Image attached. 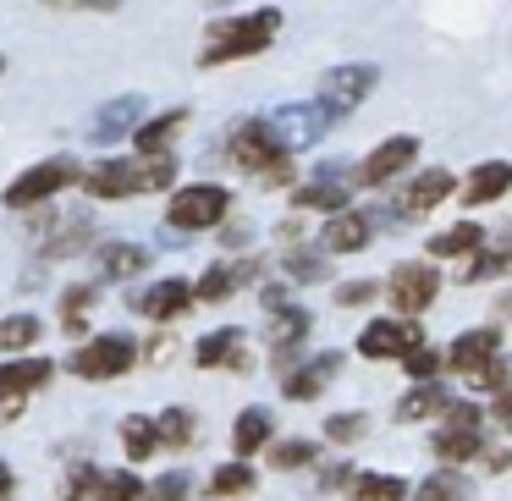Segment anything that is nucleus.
Returning <instances> with one entry per match:
<instances>
[{"mask_svg": "<svg viewBox=\"0 0 512 501\" xmlns=\"http://www.w3.org/2000/svg\"><path fill=\"white\" fill-rule=\"evenodd\" d=\"M177 182V160L171 155H138V160H94L83 166L78 188L89 199H133V193H160Z\"/></svg>", "mask_w": 512, "mask_h": 501, "instance_id": "f257e3e1", "label": "nucleus"}, {"mask_svg": "<svg viewBox=\"0 0 512 501\" xmlns=\"http://www.w3.org/2000/svg\"><path fill=\"white\" fill-rule=\"evenodd\" d=\"M281 34V12L276 6H254L243 17H226L204 34L199 45V67H232V61H248V56H265Z\"/></svg>", "mask_w": 512, "mask_h": 501, "instance_id": "f03ea898", "label": "nucleus"}, {"mask_svg": "<svg viewBox=\"0 0 512 501\" xmlns=\"http://www.w3.org/2000/svg\"><path fill=\"white\" fill-rule=\"evenodd\" d=\"M226 215H232V188L221 182H188V188H171L166 199L171 232H221Z\"/></svg>", "mask_w": 512, "mask_h": 501, "instance_id": "7ed1b4c3", "label": "nucleus"}, {"mask_svg": "<svg viewBox=\"0 0 512 501\" xmlns=\"http://www.w3.org/2000/svg\"><path fill=\"white\" fill-rule=\"evenodd\" d=\"M226 155H232L243 171H259L265 182H287V166H292L287 144L276 138L270 122H237L232 138H226Z\"/></svg>", "mask_w": 512, "mask_h": 501, "instance_id": "20e7f679", "label": "nucleus"}, {"mask_svg": "<svg viewBox=\"0 0 512 501\" xmlns=\"http://www.w3.org/2000/svg\"><path fill=\"white\" fill-rule=\"evenodd\" d=\"M72 182H83V166L72 155H50V160H39V166H28L23 177L6 182L0 204H6V210H34V204L56 199V193L72 188Z\"/></svg>", "mask_w": 512, "mask_h": 501, "instance_id": "39448f33", "label": "nucleus"}, {"mask_svg": "<svg viewBox=\"0 0 512 501\" xmlns=\"http://www.w3.org/2000/svg\"><path fill=\"white\" fill-rule=\"evenodd\" d=\"M485 408L479 402H452V413L441 419V430L430 435V452L441 457V468H463L468 457L485 452Z\"/></svg>", "mask_w": 512, "mask_h": 501, "instance_id": "423d86ee", "label": "nucleus"}, {"mask_svg": "<svg viewBox=\"0 0 512 501\" xmlns=\"http://www.w3.org/2000/svg\"><path fill=\"white\" fill-rule=\"evenodd\" d=\"M133 364H138V342L127 331H100V336H89L83 347H72V358H67V369L78 380H116V375H127Z\"/></svg>", "mask_w": 512, "mask_h": 501, "instance_id": "0eeeda50", "label": "nucleus"}, {"mask_svg": "<svg viewBox=\"0 0 512 501\" xmlns=\"http://www.w3.org/2000/svg\"><path fill=\"white\" fill-rule=\"evenodd\" d=\"M375 83H380V67H369V61H342V67H331L320 78V94H314V100L325 105L331 122H342V116H353L358 105L375 94Z\"/></svg>", "mask_w": 512, "mask_h": 501, "instance_id": "6e6552de", "label": "nucleus"}, {"mask_svg": "<svg viewBox=\"0 0 512 501\" xmlns=\"http://www.w3.org/2000/svg\"><path fill=\"white\" fill-rule=\"evenodd\" d=\"M386 298L397 303L402 320H419V314L441 298V270H435L430 259H402L386 276Z\"/></svg>", "mask_w": 512, "mask_h": 501, "instance_id": "1a4fd4ad", "label": "nucleus"}, {"mask_svg": "<svg viewBox=\"0 0 512 501\" xmlns=\"http://www.w3.org/2000/svg\"><path fill=\"white\" fill-rule=\"evenodd\" d=\"M265 122L276 127V138L287 144V155H298V149H314V144H320L325 127H331V116H325L320 100H292V105H276Z\"/></svg>", "mask_w": 512, "mask_h": 501, "instance_id": "9d476101", "label": "nucleus"}, {"mask_svg": "<svg viewBox=\"0 0 512 501\" xmlns=\"http://www.w3.org/2000/svg\"><path fill=\"white\" fill-rule=\"evenodd\" d=\"M413 347H424V331L419 320H402V314H391V320H369L364 331H358V353L369 358V364H386V358H408Z\"/></svg>", "mask_w": 512, "mask_h": 501, "instance_id": "9b49d317", "label": "nucleus"}, {"mask_svg": "<svg viewBox=\"0 0 512 501\" xmlns=\"http://www.w3.org/2000/svg\"><path fill=\"white\" fill-rule=\"evenodd\" d=\"M501 358V331L496 325H474V331H457L452 347H446V369L463 380H474L485 364H496Z\"/></svg>", "mask_w": 512, "mask_h": 501, "instance_id": "f8f14e48", "label": "nucleus"}, {"mask_svg": "<svg viewBox=\"0 0 512 501\" xmlns=\"http://www.w3.org/2000/svg\"><path fill=\"white\" fill-rule=\"evenodd\" d=\"M199 303V292H193V281L188 276H160L155 287H144L133 298V309L144 314V320H160V325H171V320H182V314Z\"/></svg>", "mask_w": 512, "mask_h": 501, "instance_id": "ddd939ff", "label": "nucleus"}, {"mask_svg": "<svg viewBox=\"0 0 512 501\" xmlns=\"http://www.w3.org/2000/svg\"><path fill=\"white\" fill-rule=\"evenodd\" d=\"M413 160H419V138L397 133V138H386L380 149H369V160L358 166V177H353V182H364V188H386L391 177L413 171Z\"/></svg>", "mask_w": 512, "mask_h": 501, "instance_id": "4468645a", "label": "nucleus"}, {"mask_svg": "<svg viewBox=\"0 0 512 501\" xmlns=\"http://www.w3.org/2000/svg\"><path fill=\"white\" fill-rule=\"evenodd\" d=\"M193 364H199V369H232V375H248V331L221 325V331L199 336V342H193Z\"/></svg>", "mask_w": 512, "mask_h": 501, "instance_id": "2eb2a0df", "label": "nucleus"}, {"mask_svg": "<svg viewBox=\"0 0 512 501\" xmlns=\"http://www.w3.org/2000/svg\"><path fill=\"white\" fill-rule=\"evenodd\" d=\"M144 94H116V100H105L100 111H94L89 122V138L94 144H116V138H133L138 127H144Z\"/></svg>", "mask_w": 512, "mask_h": 501, "instance_id": "dca6fc26", "label": "nucleus"}, {"mask_svg": "<svg viewBox=\"0 0 512 501\" xmlns=\"http://www.w3.org/2000/svg\"><path fill=\"white\" fill-rule=\"evenodd\" d=\"M452 391L441 386V380H413L408 391L397 397V408H391V419L397 424H424V419H446L452 413Z\"/></svg>", "mask_w": 512, "mask_h": 501, "instance_id": "f3484780", "label": "nucleus"}, {"mask_svg": "<svg viewBox=\"0 0 512 501\" xmlns=\"http://www.w3.org/2000/svg\"><path fill=\"white\" fill-rule=\"evenodd\" d=\"M457 193V177L452 171H441V166H430V171H413L408 177V188L397 193V215H430L441 199H452Z\"/></svg>", "mask_w": 512, "mask_h": 501, "instance_id": "a211bd4d", "label": "nucleus"}, {"mask_svg": "<svg viewBox=\"0 0 512 501\" xmlns=\"http://www.w3.org/2000/svg\"><path fill=\"white\" fill-rule=\"evenodd\" d=\"M336 171H342V166H320V171H314V182H303V188L292 193V204H298V210H325V215L353 210V204H347L353 182H347V177H336Z\"/></svg>", "mask_w": 512, "mask_h": 501, "instance_id": "6ab92c4d", "label": "nucleus"}, {"mask_svg": "<svg viewBox=\"0 0 512 501\" xmlns=\"http://www.w3.org/2000/svg\"><path fill=\"white\" fill-rule=\"evenodd\" d=\"M50 375H56V364H50L45 353H23V358H6L0 364V397H34V391L50 386Z\"/></svg>", "mask_w": 512, "mask_h": 501, "instance_id": "aec40b11", "label": "nucleus"}, {"mask_svg": "<svg viewBox=\"0 0 512 501\" xmlns=\"http://www.w3.org/2000/svg\"><path fill=\"white\" fill-rule=\"evenodd\" d=\"M336 375H342V353H320V358H309V364L287 369V380H281V397H287V402H314Z\"/></svg>", "mask_w": 512, "mask_h": 501, "instance_id": "412c9836", "label": "nucleus"}, {"mask_svg": "<svg viewBox=\"0 0 512 501\" xmlns=\"http://www.w3.org/2000/svg\"><path fill=\"white\" fill-rule=\"evenodd\" d=\"M254 276H259L254 259H221V265H210L199 281H193V292H199V303H226L237 287H248Z\"/></svg>", "mask_w": 512, "mask_h": 501, "instance_id": "4be33fe9", "label": "nucleus"}, {"mask_svg": "<svg viewBox=\"0 0 512 501\" xmlns=\"http://www.w3.org/2000/svg\"><path fill=\"white\" fill-rule=\"evenodd\" d=\"M375 243V215L369 210H342L325 221V248L331 254H358V248Z\"/></svg>", "mask_w": 512, "mask_h": 501, "instance_id": "5701e85b", "label": "nucleus"}, {"mask_svg": "<svg viewBox=\"0 0 512 501\" xmlns=\"http://www.w3.org/2000/svg\"><path fill=\"white\" fill-rule=\"evenodd\" d=\"M270 441H276V413H270V408H243L232 419V452L243 457V463L254 452H265Z\"/></svg>", "mask_w": 512, "mask_h": 501, "instance_id": "b1692460", "label": "nucleus"}, {"mask_svg": "<svg viewBox=\"0 0 512 501\" xmlns=\"http://www.w3.org/2000/svg\"><path fill=\"white\" fill-rule=\"evenodd\" d=\"M507 188H512V160H485V166L468 171V182L457 193H463L468 210H479V204H496Z\"/></svg>", "mask_w": 512, "mask_h": 501, "instance_id": "393cba45", "label": "nucleus"}, {"mask_svg": "<svg viewBox=\"0 0 512 501\" xmlns=\"http://www.w3.org/2000/svg\"><path fill=\"white\" fill-rule=\"evenodd\" d=\"M309 309H298V303H287V309L270 314V353H276V364H287L292 353L303 347V336H309Z\"/></svg>", "mask_w": 512, "mask_h": 501, "instance_id": "a878e982", "label": "nucleus"}, {"mask_svg": "<svg viewBox=\"0 0 512 501\" xmlns=\"http://www.w3.org/2000/svg\"><path fill=\"white\" fill-rule=\"evenodd\" d=\"M188 127V111L182 105H171V111H160V116H144V127L133 133V149L138 155H171V138Z\"/></svg>", "mask_w": 512, "mask_h": 501, "instance_id": "bb28decb", "label": "nucleus"}, {"mask_svg": "<svg viewBox=\"0 0 512 501\" xmlns=\"http://www.w3.org/2000/svg\"><path fill=\"white\" fill-rule=\"evenodd\" d=\"M116 435H122L127 463H149V457H160V419H149V413H127V419L116 424Z\"/></svg>", "mask_w": 512, "mask_h": 501, "instance_id": "cd10ccee", "label": "nucleus"}, {"mask_svg": "<svg viewBox=\"0 0 512 501\" xmlns=\"http://www.w3.org/2000/svg\"><path fill=\"white\" fill-rule=\"evenodd\" d=\"M254 485H259L254 463L232 457V463H221L210 479H204V496H210V501H237V496H254Z\"/></svg>", "mask_w": 512, "mask_h": 501, "instance_id": "c85d7f7f", "label": "nucleus"}, {"mask_svg": "<svg viewBox=\"0 0 512 501\" xmlns=\"http://www.w3.org/2000/svg\"><path fill=\"white\" fill-rule=\"evenodd\" d=\"M413 501H474V479L463 468H435L413 485Z\"/></svg>", "mask_w": 512, "mask_h": 501, "instance_id": "c756f323", "label": "nucleus"}, {"mask_svg": "<svg viewBox=\"0 0 512 501\" xmlns=\"http://www.w3.org/2000/svg\"><path fill=\"white\" fill-rule=\"evenodd\" d=\"M479 243H485V226H479V221H457V226H446V232L430 237V259H474Z\"/></svg>", "mask_w": 512, "mask_h": 501, "instance_id": "7c9ffc66", "label": "nucleus"}, {"mask_svg": "<svg viewBox=\"0 0 512 501\" xmlns=\"http://www.w3.org/2000/svg\"><path fill=\"white\" fill-rule=\"evenodd\" d=\"M149 270V248L144 243H105L100 248V276L105 281H127Z\"/></svg>", "mask_w": 512, "mask_h": 501, "instance_id": "2f4dec72", "label": "nucleus"}, {"mask_svg": "<svg viewBox=\"0 0 512 501\" xmlns=\"http://www.w3.org/2000/svg\"><path fill=\"white\" fill-rule=\"evenodd\" d=\"M347 496L353 501H413V485L402 474H353Z\"/></svg>", "mask_w": 512, "mask_h": 501, "instance_id": "473e14b6", "label": "nucleus"}, {"mask_svg": "<svg viewBox=\"0 0 512 501\" xmlns=\"http://www.w3.org/2000/svg\"><path fill=\"white\" fill-rule=\"evenodd\" d=\"M39 336H45V320H39V314H6V320H0V353L23 358L28 347H39Z\"/></svg>", "mask_w": 512, "mask_h": 501, "instance_id": "72a5a7b5", "label": "nucleus"}, {"mask_svg": "<svg viewBox=\"0 0 512 501\" xmlns=\"http://www.w3.org/2000/svg\"><path fill=\"white\" fill-rule=\"evenodd\" d=\"M512 270V243H501V248H479L474 259H463V270H457V281L463 287H479V281H490V276H507Z\"/></svg>", "mask_w": 512, "mask_h": 501, "instance_id": "f704fd0d", "label": "nucleus"}, {"mask_svg": "<svg viewBox=\"0 0 512 501\" xmlns=\"http://www.w3.org/2000/svg\"><path fill=\"white\" fill-rule=\"evenodd\" d=\"M144 479L133 468H100V485H94V501H144Z\"/></svg>", "mask_w": 512, "mask_h": 501, "instance_id": "c9c22d12", "label": "nucleus"}, {"mask_svg": "<svg viewBox=\"0 0 512 501\" xmlns=\"http://www.w3.org/2000/svg\"><path fill=\"white\" fill-rule=\"evenodd\" d=\"M314 457H320V441H309V435L270 441V468H281V474H292V468H314Z\"/></svg>", "mask_w": 512, "mask_h": 501, "instance_id": "e433bc0d", "label": "nucleus"}, {"mask_svg": "<svg viewBox=\"0 0 512 501\" xmlns=\"http://www.w3.org/2000/svg\"><path fill=\"white\" fill-rule=\"evenodd\" d=\"M369 424H375V419H369L364 408H347V413H331L320 435H325V441H331V446H358V441H364V435H369Z\"/></svg>", "mask_w": 512, "mask_h": 501, "instance_id": "4c0bfd02", "label": "nucleus"}, {"mask_svg": "<svg viewBox=\"0 0 512 501\" xmlns=\"http://www.w3.org/2000/svg\"><path fill=\"white\" fill-rule=\"evenodd\" d=\"M193 435H199L193 408H166V413H160V446H171V452H188Z\"/></svg>", "mask_w": 512, "mask_h": 501, "instance_id": "58836bf2", "label": "nucleus"}, {"mask_svg": "<svg viewBox=\"0 0 512 501\" xmlns=\"http://www.w3.org/2000/svg\"><path fill=\"white\" fill-rule=\"evenodd\" d=\"M144 501H193V474L188 468H166L160 479H149Z\"/></svg>", "mask_w": 512, "mask_h": 501, "instance_id": "ea45409f", "label": "nucleus"}, {"mask_svg": "<svg viewBox=\"0 0 512 501\" xmlns=\"http://www.w3.org/2000/svg\"><path fill=\"white\" fill-rule=\"evenodd\" d=\"M89 309H94V287H89V281H78V287L61 292V325H67V331H83Z\"/></svg>", "mask_w": 512, "mask_h": 501, "instance_id": "a19ab883", "label": "nucleus"}, {"mask_svg": "<svg viewBox=\"0 0 512 501\" xmlns=\"http://www.w3.org/2000/svg\"><path fill=\"white\" fill-rule=\"evenodd\" d=\"M94 485H100V468L94 463L67 468V479H61V501H94Z\"/></svg>", "mask_w": 512, "mask_h": 501, "instance_id": "79ce46f5", "label": "nucleus"}, {"mask_svg": "<svg viewBox=\"0 0 512 501\" xmlns=\"http://www.w3.org/2000/svg\"><path fill=\"white\" fill-rule=\"evenodd\" d=\"M281 270H287L292 281H325V259L314 254V248H292V254L281 259Z\"/></svg>", "mask_w": 512, "mask_h": 501, "instance_id": "37998d69", "label": "nucleus"}, {"mask_svg": "<svg viewBox=\"0 0 512 501\" xmlns=\"http://www.w3.org/2000/svg\"><path fill=\"white\" fill-rule=\"evenodd\" d=\"M402 369H408L413 380H435V375H441V369H446V353H435V347L424 342V347H413V353L402 358Z\"/></svg>", "mask_w": 512, "mask_h": 501, "instance_id": "c03bdc74", "label": "nucleus"}, {"mask_svg": "<svg viewBox=\"0 0 512 501\" xmlns=\"http://www.w3.org/2000/svg\"><path fill=\"white\" fill-rule=\"evenodd\" d=\"M468 391H490V397H501V391H512V364H507V358H496V364H485L474 380H468Z\"/></svg>", "mask_w": 512, "mask_h": 501, "instance_id": "a18cd8bd", "label": "nucleus"}, {"mask_svg": "<svg viewBox=\"0 0 512 501\" xmlns=\"http://www.w3.org/2000/svg\"><path fill=\"white\" fill-rule=\"evenodd\" d=\"M380 298V281H342L336 287V303L342 309H364V303H375Z\"/></svg>", "mask_w": 512, "mask_h": 501, "instance_id": "49530a36", "label": "nucleus"}, {"mask_svg": "<svg viewBox=\"0 0 512 501\" xmlns=\"http://www.w3.org/2000/svg\"><path fill=\"white\" fill-rule=\"evenodd\" d=\"M353 474H358L353 463H325L320 468V490H347V485H353Z\"/></svg>", "mask_w": 512, "mask_h": 501, "instance_id": "de8ad7c7", "label": "nucleus"}, {"mask_svg": "<svg viewBox=\"0 0 512 501\" xmlns=\"http://www.w3.org/2000/svg\"><path fill=\"white\" fill-rule=\"evenodd\" d=\"M490 424H496L501 435H512V391H501V397H490Z\"/></svg>", "mask_w": 512, "mask_h": 501, "instance_id": "09e8293b", "label": "nucleus"}, {"mask_svg": "<svg viewBox=\"0 0 512 501\" xmlns=\"http://www.w3.org/2000/svg\"><path fill=\"white\" fill-rule=\"evenodd\" d=\"M485 468H490V474H507V468H512V446H496V452L485 457Z\"/></svg>", "mask_w": 512, "mask_h": 501, "instance_id": "8fccbe9b", "label": "nucleus"}, {"mask_svg": "<svg viewBox=\"0 0 512 501\" xmlns=\"http://www.w3.org/2000/svg\"><path fill=\"white\" fill-rule=\"evenodd\" d=\"M12 496H17V468L0 463V501H12Z\"/></svg>", "mask_w": 512, "mask_h": 501, "instance_id": "3c124183", "label": "nucleus"}, {"mask_svg": "<svg viewBox=\"0 0 512 501\" xmlns=\"http://www.w3.org/2000/svg\"><path fill=\"white\" fill-rule=\"evenodd\" d=\"M45 6H89V12H111L122 0H45Z\"/></svg>", "mask_w": 512, "mask_h": 501, "instance_id": "603ef678", "label": "nucleus"}, {"mask_svg": "<svg viewBox=\"0 0 512 501\" xmlns=\"http://www.w3.org/2000/svg\"><path fill=\"white\" fill-rule=\"evenodd\" d=\"M221 237H226V243H248V226H232V221H226Z\"/></svg>", "mask_w": 512, "mask_h": 501, "instance_id": "864d4df0", "label": "nucleus"}, {"mask_svg": "<svg viewBox=\"0 0 512 501\" xmlns=\"http://www.w3.org/2000/svg\"><path fill=\"white\" fill-rule=\"evenodd\" d=\"M496 314H512V292H501V298H496Z\"/></svg>", "mask_w": 512, "mask_h": 501, "instance_id": "5fc2aeb1", "label": "nucleus"}, {"mask_svg": "<svg viewBox=\"0 0 512 501\" xmlns=\"http://www.w3.org/2000/svg\"><path fill=\"white\" fill-rule=\"evenodd\" d=\"M204 6H232V0H204Z\"/></svg>", "mask_w": 512, "mask_h": 501, "instance_id": "6e6d98bb", "label": "nucleus"}, {"mask_svg": "<svg viewBox=\"0 0 512 501\" xmlns=\"http://www.w3.org/2000/svg\"><path fill=\"white\" fill-rule=\"evenodd\" d=\"M0 67H6V61H0Z\"/></svg>", "mask_w": 512, "mask_h": 501, "instance_id": "4d7b16f0", "label": "nucleus"}]
</instances>
